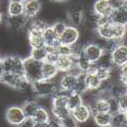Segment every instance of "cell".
Segmentation results:
<instances>
[{"mask_svg": "<svg viewBox=\"0 0 127 127\" xmlns=\"http://www.w3.org/2000/svg\"><path fill=\"white\" fill-rule=\"evenodd\" d=\"M33 91L37 97L49 96L52 97L59 90V84L55 82L53 79H45L41 78L32 83Z\"/></svg>", "mask_w": 127, "mask_h": 127, "instance_id": "1", "label": "cell"}, {"mask_svg": "<svg viewBox=\"0 0 127 127\" xmlns=\"http://www.w3.org/2000/svg\"><path fill=\"white\" fill-rule=\"evenodd\" d=\"M2 66L4 72L14 73L17 75H25L24 72V58L16 54L2 56Z\"/></svg>", "mask_w": 127, "mask_h": 127, "instance_id": "2", "label": "cell"}, {"mask_svg": "<svg viewBox=\"0 0 127 127\" xmlns=\"http://www.w3.org/2000/svg\"><path fill=\"white\" fill-rule=\"evenodd\" d=\"M25 76L32 83L42 78V62L33 59L31 56L24 58Z\"/></svg>", "mask_w": 127, "mask_h": 127, "instance_id": "3", "label": "cell"}, {"mask_svg": "<svg viewBox=\"0 0 127 127\" xmlns=\"http://www.w3.org/2000/svg\"><path fill=\"white\" fill-rule=\"evenodd\" d=\"M4 117L6 122L9 125L12 126H20L22 123L25 121L27 118V116L24 113V110L20 105L13 104L10 105L6 108L5 113H4Z\"/></svg>", "mask_w": 127, "mask_h": 127, "instance_id": "4", "label": "cell"}, {"mask_svg": "<svg viewBox=\"0 0 127 127\" xmlns=\"http://www.w3.org/2000/svg\"><path fill=\"white\" fill-rule=\"evenodd\" d=\"M31 19L28 18L25 14L16 15V16H8L6 15L5 27L8 31L12 33H18V32H27L30 25Z\"/></svg>", "mask_w": 127, "mask_h": 127, "instance_id": "5", "label": "cell"}, {"mask_svg": "<svg viewBox=\"0 0 127 127\" xmlns=\"http://www.w3.org/2000/svg\"><path fill=\"white\" fill-rule=\"evenodd\" d=\"M77 86L78 78L76 75L70 72H63L61 74L59 79V89L70 94L72 92H77Z\"/></svg>", "mask_w": 127, "mask_h": 127, "instance_id": "6", "label": "cell"}, {"mask_svg": "<svg viewBox=\"0 0 127 127\" xmlns=\"http://www.w3.org/2000/svg\"><path fill=\"white\" fill-rule=\"evenodd\" d=\"M84 16V10L80 4H73L71 5L66 11V17L70 25L75 26L77 28L81 27Z\"/></svg>", "mask_w": 127, "mask_h": 127, "instance_id": "7", "label": "cell"}, {"mask_svg": "<svg viewBox=\"0 0 127 127\" xmlns=\"http://www.w3.org/2000/svg\"><path fill=\"white\" fill-rule=\"evenodd\" d=\"M81 53L92 63H97L101 58V56L103 55L104 50L100 46H98L96 43H94V42H88V43L83 44Z\"/></svg>", "mask_w": 127, "mask_h": 127, "instance_id": "8", "label": "cell"}, {"mask_svg": "<svg viewBox=\"0 0 127 127\" xmlns=\"http://www.w3.org/2000/svg\"><path fill=\"white\" fill-rule=\"evenodd\" d=\"M79 37H80L79 28L72 25H68L65 31L59 36V43L65 44V45H71L77 42L79 40Z\"/></svg>", "mask_w": 127, "mask_h": 127, "instance_id": "9", "label": "cell"}, {"mask_svg": "<svg viewBox=\"0 0 127 127\" xmlns=\"http://www.w3.org/2000/svg\"><path fill=\"white\" fill-rule=\"evenodd\" d=\"M111 57L113 65L122 66L127 63V45L125 43H120L111 51Z\"/></svg>", "mask_w": 127, "mask_h": 127, "instance_id": "10", "label": "cell"}, {"mask_svg": "<svg viewBox=\"0 0 127 127\" xmlns=\"http://www.w3.org/2000/svg\"><path fill=\"white\" fill-rule=\"evenodd\" d=\"M78 56L75 55H59L55 64L60 72H68L73 66L76 65Z\"/></svg>", "mask_w": 127, "mask_h": 127, "instance_id": "11", "label": "cell"}, {"mask_svg": "<svg viewBox=\"0 0 127 127\" xmlns=\"http://www.w3.org/2000/svg\"><path fill=\"white\" fill-rule=\"evenodd\" d=\"M71 115L77 124H86L93 117L90 107L86 104H81L77 108L73 109L71 111Z\"/></svg>", "mask_w": 127, "mask_h": 127, "instance_id": "12", "label": "cell"}, {"mask_svg": "<svg viewBox=\"0 0 127 127\" xmlns=\"http://www.w3.org/2000/svg\"><path fill=\"white\" fill-rule=\"evenodd\" d=\"M51 117V111L43 107H39L32 118L35 122V127H49V120Z\"/></svg>", "mask_w": 127, "mask_h": 127, "instance_id": "13", "label": "cell"}, {"mask_svg": "<svg viewBox=\"0 0 127 127\" xmlns=\"http://www.w3.org/2000/svg\"><path fill=\"white\" fill-rule=\"evenodd\" d=\"M27 40L31 48H39V47H45L46 43L43 38V32L34 30V29H28V35Z\"/></svg>", "mask_w": 127, "mask_h": 127, "instance_id": "14", "label": "cell"}, {"mask_svg": "<svg viewBox=\"0 0 127 127\" xmlns=\"http://www.w3.org/2000/svg\"><path fill=\"white\" fill-rule=\"evenodd\" d=\"M24 4H25L24 14L30 19L37 17L41 11L42 7H43V4H42L40 0H26Z\"/></svg>", "mask_w": 127, "mask_h": 127, "instance_id": "15", "label": "cell"}, {"mask_svg": "<svg viewBox=\"0 0 127 127\" xmlns=\"http://www.w3.org/2000/svg\"><path fill=\"white\" fill-rule=\"evenodd\" d=\"M92 116L96 115L98 113H104V112H109V101L108 98L104 96H100L97 98L91 105H89Z\"/></svg>", "mask_w": 127, "mask_h": 127, "instance_id": "16", "label": "cell"}, {"mask_svg": "<svg viewBox=\"0 0 127 127\" xmlns=\"http://www.w3.org/2000/svg\"><path fill=\"white\" fill-rule=\"evenodd\" d=\"M93 11L102 16H110L113 9L110 7L108 0H95L93 3Z\"/></svg>", "mask_w": 127, "mask_h": 127, "instance_id": "17", "label": "cell"}, {"mask_svg": "<svg viewBox=\"0 0 127 127\" xmlns=\"http://www.w3.org/2000/svg\"><path fill=\"white\" fill-rule=\"evenodd\" d=\"M59 73V70L55 63L43 61L42 62V78L53 79Z\"/></svg>", "mask_w": 127, "mask_h": 127, "instance_id": "18", "label": "cell"}, {"mask_svg": "<svg viewBox=\"0 0 127 127\" xmlns=\"http://www.w3.org/2000/svg\"><path fill=\"white\" fill-rule=\"evenodd\" d=\"M110 19L113 24H118L127 26V10L126 7L123 6L121 8L115 9L110 14Z\"/></svg>", "mask_w": 127, "mask_h": 127, "instance_id": "19", "label": "cell"}, {"mask_svg": "<svg viewBox=\"0 0 127 127\" xmlns=\"http://www.w3.org/2000/svg\"><path fill=\"white\" fill-rule=\"evenodd\" d=\"M25 11V4L22 1H9L7 5L6 15L8 16H16L22 15Z\"/></svg>", "mask_w": 127, "mask_h": 127, "instance_id": "20", "label": "cell"}, {"mask_svg": "<svg viewBox=\"0 0 127 127\" xmlns=\"http://www.w3.org/2000/svg\"><path fill=\"white\" fill-rule=\"evenodd\" d=\"M93 120L95 124L100 127H108L111 125V119L112 114L110 112H104V113H98L93 116Z\"/></svg>", "mask_w": 127, "mask_h": 127, "instance_id": "21", "label": "cell"}, {"mask_svg": "<svg viewBox=\"0 0 127 127\" xmlns=\"http://www.w3.org/2000/svg\"><path fill=\"white\" fill-rule=\"evenodd\" d=\"M86 84H87V89L100 90L102 80L95 73V71H89L86 73Z\"/></svg>", "mask_w": 127, "mask_h": 127, "instance_id": "22", "label": "cell"}, {"mask_svg": "<svg viewBox=\"0 0 127 127\" xmlns=\"http://www.w3.org/2000/svg\"><path fill=\"white\" fill-rule=\"evenodd\" d=\"M20 106H22L24 113H25V115L27 116V117H33L34 114L36 113V111L38 110V108L40 107L39 103L37 102L36 99L26 100Z\"/></svg>", "mask_w": 127, "mask_h": 127, "instance_id": "23", "label": "cell"}, {"mask_svg": "<svg viewBox=\"0 0 127 127\" xmlns=\"http://www.w3.org/2000/svg\"><path fill=\"white\" fill-rule=\"evenodd\" d=\"M43 38L46 44H59V36L55 33V31L53 30L51 25H48L43 31Z\"/></svg>", "mask_w": 127, "mask_h": 127, "instance_id": "24", "label": "cell"}, {"mask_svg": "<svg viewBox=\"0 0 127 127\" xmlns=\"http://www.w3.org/2000/svg\"><path fill=\"white\" fill-rule=\"evenodd\" d=\"M112 24L113 23H109L106 25H102V26H98L96 29V35L106 39V40H110L113 39V31H112Z\"/></svg>", "mask_w": 127, "mask_h": 127, "instance_id": "25", "label": "cell"}, {"mask_svg": "<svg viewBox=\"0 0 127 127\" xmlns=\"http://www.w3.org/2000/svg\"><path fill=\"white\" fill-rule=\"evenodd\" d=\"M81 104H83L82 101V97L81 94L78 92H72L68 95V103H67V107L70 111H72L73 109L77 108L78 106H80Z\"/></svg>", "mask_w": 127, "mask_h": 127, "instance_id": "26", "label": "cell"}, {"mask_svg": "<svg viewBox=\"0 0 127 127\" xmlns=\"http://www.w3.org/2000/svg\"><path fill=\"white\" fill-rule=\"evenodd\" d=\"M112 127H127V118L125 112H117L115 114H112L111 119V125Z\"/></svg>", "mask_w": 127, "mask_h": 127, "instance_id": "27", "label": "cell"}, {"mask_svg": "<svg viewBox=\"0 0 127 127\" xmlns=\"http://www.w3.org/2000/svg\"><path fill=\"white\" fill-rule=\"evenodd\" d=\"M112 31H113V39L123 42V40L127 34V26L112 24Z\"/></svg>", "mask_w": 127, "mask_h": 127, "instance_id": "28", "label": "cell"}, {"mask_svg": "<svg viewBox=\"0 0 127 127\" xmlns=\"http://www.w3.org/2000/svg\"><path fill=\"white\" fill-rule=\"evenodd\" d=\"M30 56L38 61L43 62L46 60L47 57V50L45 47H39V48H31L30 51Z\"/></svg>", "mask_w": 127, "mask_h": 127, "instance_id": "29", "label": "cell"}, {"mask_svg": "<svg viewBox=\"0 0 127 127\" xmlns=\"http://www.w3.org/2000/svg\"><path fill=\"white\" fill-rule=\"evenodd\" d=\"M76 65H77V67L80 69L81 72L87 73V72H89V71L92 69L94 63H92L87 57H84V56L82 55V53H81V54L78 56Z\"/></svg>", "mask_w": 127, "mask_h": 127, "instance_id": "30", "label": "cell"}, {"mask_svg": "<svg viewBox=\"0 0 127 127\" xmlns=\"http://www.w3.org/2000/svg\"><path fill=\"white\" fill-rule=\"evenodd\" d=\"M51 113L53 117H55L56 119H62L70 115L71 111L68 109V107H52Z\"/></svg>", "mask_w": 127, "mask_h": 127, "instance_id": "31", "label": "cell"}, {"mask_svg": "<svg viewBox=\"0 0 127 127\" xmlns=\"http://www.w3.org/2000/svg\"><path fill=\"white\" fill-rule=\"evenodd\" d=\"M51 26H52L53 30L55 31V33H56L58 36H60V35L63 33V32L65 31V29L67 28L68 24L65 22L64 19H56Z\"/></svg>", "mask_w": 127, "mask_h": 127, "instance_id": "32", "label": "cell"}, {"mask_svg": "<svg viewBox=\"0 0 127 127\" xmlns=\"http://www.w3.org/2000/svg\"><path fill=\"white\" fill-rule=\"evenodd\" d=\"M108 101H109V112L111 114H115V113H117V112H120L118 98L110 96L108 98Z\"/></svg>", "mask_w": 127, "mask_h": 127, "instance_id": "33", "label": "cell"}, {"mask_svg": "<svg viewBox=\"0 0 127 127\" xmlns=\"http://www.w3.org/2000/svg\"><path fill=\"white\" fill-rule=\"evenodd\" d=\"M58 121H59V125L62 127H75L77 125L76 121L72 117L71 114L62 119H58Z\"/></svg>", "mask_w": 127, "mask_h": 127, "instance_id": "34", "label": "cell"}, {"mask_svg": "<svg viewBox=\"0 0 127 127\" xmlns=\"http://www.w3.org/2000/svg\"><path fill=\"white\" fill-rule=\"evenodd\" d=\"M57 52L59 55H71V48L70 45L65 44H58L57 46Z\"/></svg>", "mask_w": 127, "mask_h": 127, "instance_id": "35", "label": "cell"}, {"mask_svg": "<svg viewBox=\"0 0 127 127\" xmlns=\"http://www.w3.org/2000/svg\"><path fill=\"white\" fill-rule=\"evenodd\" d=\"M118 102H119L120 111L126 112L127 111V92L118 97Z\"/></svg>", "mask_w": 127, "mask_h": 127, "instance_id": "36", "label": "cell"}, {"mask_svg": "<svg viewBox=\"0 0 127 127\" xmlns=\"http://www.w3.org/2000/svg\"><path fill=\"white\" fill-rule=\"evenodd\" d=\"M108 3H109L110 7L113 10L125 6V2L123 1V0H108Z\"/></svg>", "mask_w": 127, "mask_h": 127, "instance_id": "37", "label": "cell"}, {"mask_svg": "<svg viewBox=\"0 0 127 127\" xmlns=\"http://www.w3.org/2000/svg\"><path fill=\"white\" fill-rule=\"evenodd\" d=\"M120 79L123 82H127V63L120 66Z\"/></svg>", "mask_w": 127, "mask_h": 127, "instance_id": "38", "label": "cell"}, {"mask_svg": "<svg viewBox=\"0 0 127 127\" xmlns=\"http://www.w3.org/2000/svg\"><path fill=\"white\" fill-rule=\"evenodd\" d=\"M20 126L22 127H35V122L32 117H27Z\"/></svg>", "mask_w": 127, "mask_h": 127, "instance_id": "39", "label": "cell"}, {"mask_svg": "<svg viewBox=\"0 0 127 127\" xmlns=\"http://www.w3.org/2000/svg\"><path fill=\"white\" fill-rule=\"evenodd\" d=\"M3 73H4V70H3V66H2V55L0 54V78L3 75Z\"/></svg>", "mask_w": 127, "mask_h": 127, "instance_id": "40", "label": "cell"}, {"mask_svg": "<svg viewBox=\"0 0 127 127\" xmlns=\"http://www.w3.org/2000/svg\"><path fill=\"white\" fill-rule=\"evenodd\" d=\"M3 20H4V13L0 10V26L3 24Z\"/></svg>", "mask_w": 127, "mask_h": 127, "instance_id": "41", "label": "cell"}, {"mask_svg": "<svg viewBox=\"0 0 127 127\" xmlns=\"http://www.w3.org/2000/svg\"><path fill=\"white\" fill-rule=\"evenodd\" d=\"M54 3H64V2H67L68 0H52Z\"/></svg>", "mask_w": 127, "mask_h": 127, "instance_id": "42", "label": "cell"}, {"mask_svg": "<svg viewBox=\"0 0 127 127\" xmlns=\"http://www.w3.org/2000/svg\"><path fill=\"white\" fill-rule=\"evenodd\" d=\"M9 1H22V2H25L26 0H9Z\"/></svg>", "mask_w": 127, "mask_h": 127, "instance_id": "43", "label": "cell"}, {"mask_svg": "<svg viewBox=\"0 0 127 127\" xmlns=\"http://www.w3.org/2000/svg\"><path fill=\"white\" fill-rule=\"evenodd\" d=\"M123 1H124V2H125V4H126V3H127V0H123Z\"/></svg>", "mask_w": 127, "mask_h": 127, "instance_id": "44", "label": "cell"}, {"mask_svg": "<svg viewBox=\"0 0 127 127\" xmlns=\"http://www.w3.org/2000/svg\"><path fill=\"white\" fill-rule=\"evenodd\" d=\"M125 115H126V118H127V111L125 112Z\"/></svg>", "mask_w": 127, "mask_h": 127, "instance_id": "45", "label": "cell"}, {"mask_svg": "<svg viewBox=\"0 0 127 127\" xmlns=\"http://www.w3.org/2000/svg\"><path fill=\"white\" fill-rule=\"evenodd\" d=\"M125 7H126V10H127V3L125 4Z\"/></svg>", "mask_w": 127, "mask_h": 127, "instance_id": "46", "label": "cell"}, {"mask_svg": "<svg viewBox=\"0 0 127 127\" xmlns=\"http://www.w3.org/2000/svg\"><path fill=\"white\" fill-rule=\"evenodd\" d=\"M1 1H2V0H0V3H1Z\"/></svg>", "mask_w": 127, "mask_h": 127, "instance_id": "47", "label": "cell"}]
</instances>
